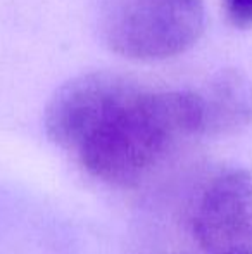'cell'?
I'll use <instances>...</instances> for the list:
<instances>
[{"mask_svg": "<svg viewBox=\"0 0 252 254\" xmlns=\"http://www.w3.org/2000/svg\"><path fill=\"white\" fill-rule=\"evenodd\" d=\"M44 127L87 173L119 187L142 182L176 145L201 137L194 90H147L109 71L61 85L45 107Z\"/></svg>", "mask_w": 252, "mask_h": 254, "instance_id": "1", "label": "cell"}, {"mask_svg": "<svg viewBox=\"0 0 252 254\" xmlns=\"http://www.w3.org/2000/svg\"><path fill=\"white\" fill-rule=\"evenodd\" d=\"M205 26L202 0H104L101 31L109 51L164 61L194 47Z\"/></svg>", "mask_w": 252, "mask_h": 254, "instance_id": "2", "label": "cell"}, {"mask_svg": "<svg viewBox=\"0 0 252 254\" xmlns=\"http://www.w3.org/2000/svg\"><path fill=\"white\" fill-rule=\"evenodd\" d=\"M190 232L207 254H252V171L211 178L192 207Z\"/></svg>", "mask_w": 252, "mask_h": 254, "instance_id": "3", "label": "cell"}, {"mask_svg": "<svg viewBox=\"0 0 252 254\" xmlns=\"http://www.w3.org/2000/svg\"><path fill=\"white\" fill-rule=\"evenodd\" d=\"M201 137H228L252 125V81L239 69H221L194 90Z\"/></svg>", "mask_w": 252, "mask_h": 254, "instance_id": "4", "label": "cell"}, {"mask_svg": "<svg viewBox=\"0 0 252 254\" xmlns=\"http://www.w3.org/2000/svg\"><path fill=\"white\" fill-rule=\"evenodd\" d=\"M226 19L239 30L252 28V0H223Z\"/></svg>", "mask_w": 252, "mask_h": 254, "instance_id": "5", "label": "cell"}]
</instances>
